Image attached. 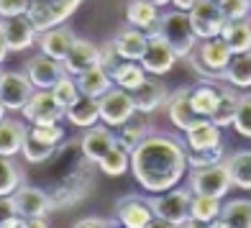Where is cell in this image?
Masks as SVG:
<instances>
[{"label":"cell","instance_id":"obj_1","mask_svg":"<svg viewBox=\"0 0 251 228\" xmlns=\"http://www.w3.org/2000/svg\"><path fill=\"white\" fill-rule=\"evenodd\" d=\"M187 167V146L167 133H149L131 152V172L146 192L172 190Z\"/></svg>","mask_w":251,"mask_h":228},{"label":"cell","instance_id":"obj_2","mask_svg":"<svg viewBox=\"0 0 251 228\" xmlns=\"http://www.w3.org/2000/svg\"><path fill=\"white\" fill-rule=\"evenodd\" d=\"M93 164L95 162H90L79 146V139H64L56 146V152L47 162V175H44V182H47L44 190L49 192L54 210L72 208L79 200H85L93 187Z\"/></svg>","mask_w":251,"mask_h":228},{"label":"cell","instance_id":"obj_3","mask_svg":"<svg viewBox=\"0 0 251 228\" xmlns=\"http://www.w3.org/2000/svg\"><path fill=\"white\" fill-rule=\"evenodd\" d=\"M154 208V226H198V221L190 215L192 192L185 187H172L159 195L149 198Z\"/></svg>","mask_w":251,"mask_h":228},{"label":"cell","instance_id":"obj_4","mask_svg":"<svg viewBox=\"0 0 251 228\" xmlns=\"http://www.w3.org/2000/svg\"><path fill=\"white\" fill-rule=\"evenodd\" d=\"M231 59H233V51L221 36L198 41V47L187 56L190 67L205 79H223L226 67L231 64Z\"/></svg>","mask_w":251,"mask_h":228},{"label":"cell","instance_id":"obj_5","mask_svg":"<svg viewBox=\"0 0 251 228\" xmlns=\"http://www.w3.org/2000/svg\"><path fill=\"white\" fill-rule=\"evenodd\" d=\"M159 33L167 39V44L175 49L179 59H187L200 41L195 28L190 24V13L187 10H179V8L162 13V18H159Z\"/></svg>","mask_w":251,"mask_h":228},{"label":"cell","instance_id":"obj_6","mask_svg":"<svg viewBox=\"0 0 251 228\" xmlns=\"http://www.w3.org/2000/svg\"><path fill=\"white\" fill-rule=\"evenodd\" d=\"M79 3L82 0H28L26 16L36 26V31L41 33V31H49L54 26H62L79 8Z\"/></svg>","mask_w":251,"mask_h":228},{"label":"cell","instance_id":"obj_7","mask_svg":"<svg viewBox=\"0 0 251 228\" xmlns=\"http://www.w3.org/2000/svg\"><path fill=\"white\" fill-rule=\"evenodd\" d=\"M233 187L231 172H228L226 162L221 164H210V167H198L190 172V190L192 192H202V195H215V198H226Z\"/></svg>","mask_w":251,"mask_h":228},{"label":"cell","instance_id":"obj_8","mask_svg":"<svg viewBox=\"0 0 251 228\" xmlns=\"http://www.w3.org/2000/svg\"><path fill=\"white\" fill-rule=\"evenodd\" d=\"M98 108H100V121L110 128H118L136 113V102L128 90L113 85L105 95L98 98Z\"/></svg>","mask_w":251,"mask_h":228},{"label":"cell","instance_id":"obj_9","mask_svg":"<svg viewBox=\"0 0 251 228\" xmlns=\"http://www.w3.org/2000/svg\"><path fill=\"white\" fill-rule=\"evenodd\" d=\"M187 13H190V24L200 41L221 36V31L226 26V16H223V8L218 0H198Z\"/></svg>","mask_w":251,"mask_h":228},{"label":"cell","instance_id":"obj_10","mask_svg":"<svg viewBox=\"0 0 251 228\" xmlns=\"http://www.w3.org/2000/svg\"><path fill=\"white\" fill-rule=\"evenodd\" d=\"M13 203H16V210L18 215L24 218H49V213L54 210V203L49 198V192L44 187H36V185H28L24 182L16 192H13Z\"/></svg>","mask_w":251,"mask_h":228},{"label":"cell","instance_id":"obj_11","mask_svg":"<svg viewBox=\"0 0 251 228\" xmlns=\"http://www.w3.org/2000/svg\"><path fill=\"white\" fill-rule=\"evenodd\" d=\"M116 221L126 228H151L154 226V208L149 198L126 195L116 203Z\"/></svg>","mask_w":251,"mask_h":228},{"label":"cell","instance_id":"obj_12","mask_svg":"<svg viewBox=\"0 0 251 228\" xmlns=\"http://www.w3.org/2000/svg\"><path fill=\"white\" fill-rule=\"evenodd\" d=\"M36 93L26 72H0V100L8 110H24V105Z\"/></svg>","mask_w":251,"mask_h":228},{"label":"cell","instance_id":"obj_13","mask_svg":"<svg viewBox=\"0 0 251 228\" xmlns=\"http://www.w3.org/2000/svg\"><path fill=\"white\" fill-rule=\"evenodd\" d=\"M177 59H179V56L167 44V39L162 36V33H154V36H149V44H146L144 56H141L139 62L144 64V70L149 72V75L162 77L167 72H172V67H175Z\"/></svg>","mask_w":251,"mask_h":228},{"label":"cell","instance_id":"obj_14","mask_svg":"<svg viewBox=\"0 0 251 228\" xmlns=\"http://www.w3.org/2000/svg\"><path fill=\"white\" fill-rule=\"evenodd\" d=\"M21 113L31 126H36V123H59L64 118V108L54 100L51 90H36Z\"/></svg>","mask_w":251,"mask_h":228},{"label":"cell","instance_id":"obj_15","mask_svg":"<svg viewBox=\"0 0 251 228\" xmlns=\"http://www.w3.org/2000/svg\"><path fill=\"white\" fill-rule=\"evenodd\" d=\"M0 31H3L10 51H24L39 39V31H36V26L31 24V18L26 13L24 16L0 18Z\"/></svg>","mask_w":251,"mask_h":228},{"label":"cell","instance_id":"obj_16","mask_svg":"<svg viewBox=\"0 0 251 228\" xmlns=\"http://www.w3.org/2000/svg\"><path fill=\"white\" fill-rule=\"evenodd\" d=\"M26 75H28V79L33 82L36 90H51V85L64 75V64L51 59V56H47L41 51V54H36V56H31V59H28Z\"/></svg>","mask_w":251,"mask_h":228},{"label":"cell","instance_id":"obj_17","mask_svg":"<svg viewBox=\"0 0 251 228\" xmlns=\"http://www.w3.org/2000/svg\"><path fill=\"white\" fill-rule=\"evenodd\" d=\"M131 95H133V102H136V110L144 113V116H151V113L162 108L169 98L164 82H159L156 75H149Z\"/></svg>","mask_w":251,"mask_h":228},{"label":"cell","instance_id":"obj_18","mask_svg":"<svg viewBox=\"0 0 251 228\" xmlns=\"http://www.w3.org/2000/svg\"><path fill=\"white\" fill-rule=\"evenodd\" d=\"M62 64H64L67 75H75V77L82 75V72L100 64V47H95V44L87 41V39H75L72 49H70V54H67V59Z\"/></svg>","mask_w":251,"mask_h":228},{"label":"cell","instance_id":"obj_19","mask_svg":"<svg viewBox=\"0 0 251 228\" xmlns=\"http://www.w3.org/2000/svg\"><path fill=\"white\" fill-rule=\"evenodd\" d=\"M110 41H113V47L118 49V54L123 56V59H136L139 62L144 56L146 44H149V33L131 26V24H126L123 28H118L116 33H113Z\"/></svg>","mask_w":251,"mask_h":228},{"label":"cell","instance_id":"obj_20","mask_svg":"<svg viewBox=\"0 0 251 228\" xmlns=\"http://www.w3.org/2000/svg\"><path fill=\"white\" fill-rule=\"evenodd\" d=\"M164 108H167V118L172 121V126H175L177 131L190 128L192 123L198 121V113L192 110V102H190V87L175 90V93L167 98Z\"/></svg>","mask_w":251,"mask_h":228},{"label":"cell","instance_id":"obj_21","mask_svg":"<svg viewBox=\"0 0 251 228\" xmlns=\"http://www.w3.org/2000/svg\"><path fill=\"white\" fill-rule=\"evenodd\" d=\"M79 146H82L85 156L90 162H98L102 154H108L113 146H116V131H110V126H90L82 136H79Z\"/></svg>","mask_w":251,"mask_h":228},{"label":"cell","instance_id":"obj_22","mask_svg":"<svg viewBox=\"0 0 251 228\" xmlns=\"http://www.w3.org/2000/svg\"><path fill=\"white\" fill-rule=\"evenodd\" d=\"M223 128L213 118H198L190 128H185V146L187 149H210L223 144Z\"/></svg>","mask_w":251,"mask_h":228},{"label":"cell","instance_id":"obj_23","mask_svg":"<svg viewBox=\"0 0 251 228\" xmlns=\"http://www.w3.org/2000/svg\"><path fill=\"white\" fill-rule=\"evenodd\" d=\"M75 33L72 28H64V26H54L49 31H41L39 33V49L51 56V59L56 62H64L67 59V54H70L72 49V44H75Z\"/></svg>","mask_w":251,"mask_h":228},{"label":"cell","instance_id":"obj_24","mask_svg":"<svg viewBox=\"0 0 251 228\" xmlns=\"http://www.w3.org/2000/svg\"><path fill=\"white\" fill-rule=\"evenodd\" d=\"M159 18H162L159 5H154L151 0H131L126 5V24L146 31L149 36L159 33Z\"/></svg>","mask_w":251,"mask_h":228},{"label":"cell","instance_id":"obj_25","mask_svg":"<svg viewBox=\"0 0 251 228\" xmlns=\"http://www.w3.org/2000/svg\"><path fill=\"white\" fill-rule=\"evenodd\" d=\"M149 133H151V128H149V123H146L144 113L136 110L133 116L123 123V126L116 128V144L121 146V149H126V152L131 154V152H133L136 146H139Z\"/></svg>","mask_w":251,"mask_h":228},{"label":"cell","instance_id":"obj_26","mask_svg":"<svg viewBox=\"0 0 251 228\" xmlns=\"http://www.w3.org/2000/svg\"><path fill=\"white\" fill-rule=\"evenodd\" d=\"M213 228H251V200L236 198L223 205Z\"/></svg>","mask_w":251,"mask_h":228},{"label":"cell","instance_id":"obj_27","mask_svg":"<svg viewBox=\"0 0 251 228\" xmlns=\"http://www.w3.org/2000/svg\"><path fill=\"white\" fill-rule=\"evenodd\" d=\"M28 136L26 123H21L16 118H3L0 121V154L3 156H16L24 149V141Z\"/></svg>","mask_w":251,"mask_h":228},{"label":"cell","instance_id":"obj_28","mask_svg":"<svg viewBox=\"0 0 251 228\" xmlns=\"http://www.w3.org/2000/svg\"><path fill=\"white\" fill-rule=\"evenodd\" d=\"M218 98H221V85H213V79L200 82L198 87H190V102L192 110L198 113V118H210L215 105H218Z\"/></svg>","mask_w":251,"mask_h":228},{"label":"cell","instance_id":"obj_29","mask_svg":"<svg viewBox=\"0 0 251 228\" xmlns=\"http://www.w3.org/2000/svg\"><path fill=\"white\" fill-rule=\"evenodd\" d=\"M77 87H79V93L87 95V98H102L108 93V90L113 87V77L108 70H102V67H93V70H87L82 75H77Z\"/></svg>","mask_w":251,"mask_h":228},{"label":"cell","instance_id":"obj_30","mask_svg":"<svg viewBox=\"0 0 251 228\" xmlns=\"http://www.w3.org/2000/svg\"><path fill=\"white\" fill-rule=\"evenodd\" d=\"M64 118L72 123L75 128H90L100 121V108H98V100L95 98H87V95H79V100L75 105H70L64 110Z\"/></svg>","mask_w":251,"mask_h":228},{"label":"cell","instance_id":"obj_31","mask_svg":"<svg viewBox=\"0 0 251 228\" xmlns=\"http://www.w3.org/2000/svg\"><path fill=\"white\" fill-rule=\"evenodd\" d=\"M221 39L231 47L233 54H246L251 51V21H226V26L221 31Z\"/></svg>","mask_w":251,"mask_h":228},{"label":"cell","instance_id":"obj_32","mask_svg":"<svg viewBox=\"0 0 251 228\" xmlns=\"http://www.w3.org/2000/svg\"><path fill=\"white\" fill-rule=\"evenodd\" d=\"M110 77H113V85H118V87H123V90H128V93H133V90L139 87L146 77H149V72L144 70L141 62L123 59L116 70L110 72Z\"/></svg>","mask_w":251,"mask_h":228},{"label":"cell","instance_id":"obj_33","mask_svg":"<svg viewBox=\"0 0 251 228\" xmlns=\"http://www.w3.org/2000/svg\"><path fill=\"white\" fill-rule=\"evenodd\" d=\"M221 210H223L221 198H215V195H202V192H195V195H192L190 215H192V218H195L198 223H202V226H213L215 218L221 215Z\"/></svg>","mask_w":251,"mask_h":228},{"label":"cell","instance_id":"obj_34","mask_svg":"<svg viewBox=\"0 0 251 228\" xmlns=\"http://www.w3.org/2000/svg\"><path fill=\"white\" fill-rule=\"evenodd\" d=\"M226 167L231 172L233 187L251 190V149H241V152H233L231 156H226Z\"/></svg>","mask_w":251,"mask_h":228},{"label":"cell","instance_id":"obj_35","mask_svg":"<svg viewBox=\"0 0 251 228\" xmlns=\"http://www.w3.org/2000/svg\"><path fill=\"white\" fill-rule=\"evenodd\" d=\"M223 79L228 85H233L238 90H249L251 87V51L246 54H233L231 64L226 67Z\"/></svg>","mask_w":251,"mask_h":228},{"label":"cell","instance_id":"obj_36","mask_svg":"<svg viewBox=\"0 0 251 228\" xmlns=\"http://www.w3.org/2000/svg\"><path fill=\"white\" fill-rule=\"evenodd\" d=\"M238 95L233 85H228V87H221V98H218V105H215L213 110V121L218 123L221 128H228V126H233V118H236V108H238Z\"/></svg>","mask_w":251,"mask_h":228},{"label":"cell","instance_id":"obj_37","mask_svg":"<svg viewBox=\"0 0 251 228\" xmlns=\"http://www.w3.org/2000/svg\"><path fill=\"white\" fill-rule=\"evenodd\" d=\"M95 164H98V169H100L102 175H108V177H121V175L128 172V167H131V154L126 152V149H121V146L116 144L108 154H102Z\"/></svg>","mask_w":251,"mask_h":228},{"label":"cell","instance_id":"obj_38","mask_svg":"<svg viewBox=\"0 0 251 228\" xmlns=\"http://www.w3.org/2000/svg\"><path fill=\"white\" fill-rule=\"evenodd\" d=\"M24 185V172L13 162V156L0 154V195H13Z\"/></svg>","mask_w":251,"mask_h":228},{"label":"cell","instance_id":"obj_39","mask_svg":"<svg viewBox=\"0 0 251 228\" xmlns=\"http://www.w3.org/2000/svg\"><path fill=\"white\" fill-rule=\"evenodd\" d=\"M51 95H54V100L59 102L64 110L70 108V105H75V102L79 100V95H82V93H79V87H77V77L64 72V75L51 85Z\"/></svg>","mask_w":251,"mask_h":228},{"label":"cell","instance_id":"obj_40","mask_svg":"<svg viewBox=\"0 0 251 228\" xmlns=\"http://www.w3.org/2000/svg\"><path fill=\"white\" fill-rule=\"evenodd\" d=\"M54 152H56V146L41 141V139H36V136H31V133L26 136L24 149H21V154H24V159L28 164H47Z\"/></svg>","mask_w":251,"mask_h":228},{"label":"cell","instance_id":"obj_41","mask_svg":"<svg viewBox=\"0 0 251 228\" xmlns=\"http://www.w3.org/2000/svg\"><path fill=\"white\" fill-rule=\"evenodd\" d=\"M226 162V146H210V149H187V164L192 169L198 167H210V164H221Z\"/></svg>","mask_w":251,"mask_h":228},{"label":"cell","instance_id":"obj_42","mask_svg":"<svg viewBox=\"0 0 251 228\" xmlns=\"http://www.w3.org/2000/svg\"><path fill=\"white\" fill-rule=\"evenodd\" d=\"M233 128L244 136L251 139V93H244L238 98V108H236V118H233Z\"/></svg>","mask_w":251,"mask_h":228},{"label":"cell","instance_id":"obj_43","mask_svg":"<svg viewBox=\"0 0 251 228\" xmlns=\"http://www.w3.org/2000/svg\"><path fill=\"white\" fill-rule=\"evenodd\" d=\"M28 133L41 139V141H47V144H51V146H59L67 139V131L59 126V123H36V126L28 128Z\"/></svg>","mask_w":251,"mask_h":228},{"label":"cell","instance_id":"obj_44","mask_svg":"<svg viewBox=\"0 0 251 228\" xmlns=\"http://www.w3.org/2000/svg\"><path fill=\"white\" fill-rule=\"evenodd\" d=\"M226 21H241L251 16V0H221Z\"/></svg>","mask_w":251,"mask_h":228},{"label":"cell","instance_id":"obj_45","mask_svg":"<svg viewBox=\"0 0 251 228\" xmlns=\"http://www.w3.org/2000/svg\"><path fill=\"white\" fill-rule=\"evenodd\" d=\"M121 62H123V56L118 54L116 47H113V41H105V44H102V47H100V67H102V70L113 72Z\"/></svg>","mask_w":251,"mask_h":228},{"label":"cell","instance_id":"obj_46","mask_svg":"<svg viewBox=\"0 0 251 228\" xmlns=\"http://www.w3.org/2000/svg\"><path fill=\"white\" fill-rule=\"evenodd\" d=\"M28 10V0H0V18L24 16Z\"/></svg>","mask_w":251,"mask_h":228},{"label":"cell","instance_id":"obj_47","mask_svg":"<svg viewBox=\"0 0 251 228\" xmlns=\"http://www.w3.org/2000/svg\"><path fill=\"white\" fill-rule=\"evenodd\" d=\"M16 203H13V195H0V228L8 223L10 215H16Z\"/></svg>","mask_w":251,"mask_h":228},{"label":"cell","instance_id":"obj_48","mask_svg":"<svg viewBox=\"0 0 251 228\" xmlns=\"http://www.w3.org/2000/svg\"><path fill=\"white\" fill-rule=\"evenodd\" d=\"M116 223H118L116 218H98V215H90V218L77 221V228H110Z\"/></svg>","mask_w":251,"mask_h":228},{"label":"cell","instance_id":"obj_49","mask_svg":"<svg viewBox=\"0 0 251 228\" xmlns=\"http://www.w3.org/2000/svg\"><path fill=\"white\" fill-rule=\"evenodd\" d=\"M8 41H5V36H3V31H0V64L5 62V56H8Z\"/></svg>","mask_w":251,"mask_h":228},{"label":"cell","instance_id":"obj_50","mask_svg":"<svg viewBox=\"0 0 251 228\" xmlns=\"http://www.w3.org/2000/svg\"><path fill=\"white\" fill-rule=\"evenodd\" d=\"M195 3H198V0H172V5L179 8V10H190Z\"/></svg>","mask_w":251,"mask_h":228},{"label":"cell","instance_id":"obj_51","mask_svg":"<svg viewBox=\"0 0 251 228\" xmlns=\"http://www.w3.org/2000/svg\"><path fill=\"white\" fill-rule=\"evenodd\" d=\"M151 3H154V5H159V8H162V5H169V3H172V0H151Z\"/></svg>","mask_w":251,"mask_h":228},{"label":"cell","instance_id":"obj_52","mask_svg":"<svg viewBox=\"0 0 251 228\" xmlns=\"http://www.w3.org/2000/svg\"><path fill=\"white\" fill-rule=\"evenodd\" d=\"M5 110H8V108L3 105V100H0V121H3V118H5Z\"/></svg>","mask_w":251,"mask_h":228},{"label":"cell","instance_id":"obj_53","mask_svg":"<svg viewBox=\"0 0 251 228\" xmlns=\"http://www.w3.org/2000/svg\"><path fill=\"white\" fill-rule=\"evenodd\" d=\"M249 21H251V16H249Z\"/></svg>","mask_w":251,"mask_h":228},{"label":"cell","instance_id":"obj_54","mask_svg":"<svg viewBox=\"0 0 251 228\" xmlns=\"http://www.w3.org/2000/svg\"><path fill=\"white\" fill-rule=\"evenodd\" d=\"M218 3H221V0H218Z\"/></svg>","mask_w":251,"mask_h":228}]
</instances>
